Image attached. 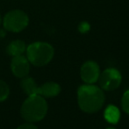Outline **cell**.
Listing matches in <instances>:
<instances>
[{"instance_id": "1", "label": "cell", "mask_w": 129, "mask_h": 129, "mask_svg": "<svg viewBox=\"0 0 129 129\" xmlns=\"http://www.w3.org/2000/svg\"><path fill=\"white\" fill-rule=\"evenodd\" d=\"M105 100V93L93 84L81 85L77 90V102L80 109L87 113H94L102 108Z\"/></svg>"}, {"instance_id": "2", "label": "cell", "mask_w": 129, "mask_h": 129, "mask_svg": "<svg viewBox=\"0 0 129 129\" xmlns=\"http://www.w3.org/2000/svg\"><path fill=\"white\" fill-rule=\"evenodd\" d=\"M48 103L39 94L30 95L21 105V116L27 122H38L45 118L48 112Z\"/></svg>"}, {"instance_id": "3", "label": "cell", "mask_w": 129, "mask_h": 129, "mask_svg": "<svg viewBox=\"0 0 129 129\" xmlns=\"http://www.w3.org/2000/svg\"><path fill=\"white\" fill-rule=\"evenodd\" d=\"M26 58L29 62L37 67L47 65L54 57V48L47 42L37 41L26 47Z\"/></svg>"}, {"instance_id": "4", "label": "cell", "mask_w": 129, "mask_h": 129, "mask_svg": "<svg viewBox=\"0 0 129 129\" xmlns=\"http://www.w3.org/2000/svg\"><path fill=\"white\" fill-rule=\"evenodd\" d=\"M29 18L21 10H12L7 12L3 19L4 28L9 32L19 33L28 26Z\"/></svg>"}, {"instance_id": "5", "label": "cell", "mask_w": 129, "mask_h": 129, "mask_svg": "<svg viewBox=\"0 0 129 129\" xmlns=\"http://www.w3.org/2000/svg\"><path fill=\"white\" fill-rule=\"evenodd\" d=\"M98 81L101 89L111 91L119 88L122 81V77L118 70L114 68H109L100 73Z\"/></svg>"}, {"instance_id": "6", "label": "cell", "mask_w": 129, "mask_h": 129, "mask_svg": "<svg viewBox=\"0 0 129 129\" xmlns=\"http://www.w3.org/2000/svg\"><path fill=\"white\" fill-rule=\"evenodd\" d=\"M100 75V69L97 62L93 61H87L82 65L80 76L85 83L93 84L99 80Z\"/></svg>"}, {"instance_id": "7", "label": "cell", "mask_w": 129, "mask_h": 129, "mask_svg": "<svg viewBox=\"0 0 129 129\" xmlns=\"http://www.w3.org/2000/svg\"><path fill=\"white\" fill-rule=\"evenodd\" d=\"M11 70L15 77L23 78L28 76L30 71V62L28 59L23 54L14 56L12 57V62H11Z\"/></svg>"}, {"instance_id": "8", "label": "cell", "mask_w": 129, "mask_h": 129, "mask_svg": "<svg viewBox=\"0 0 129 129\" xmlns=\"http://www.w3.org/2000/svg\"><path fill=\"white\" fill-rule=\"evenodd\" d=\"M61 92V86L54 82H48L39 86L38 94L43 98H54Z\"/></svg>"}, {"instance_id": "9", "label": "cell", "mask_w": 129, "mask_h": 129, "mask_svg": "<svg viewBox=\"0 0 129 129\" xmlns=\"http://www.w3.org/2000/svg\"><path fill=\"white\" fill-rule=\"evenodd\" d=\"M7 53L10 54L11 56L14 57V56H19L22 55L26 50V46L25 42L20 40H16L10 43L7 46Z\"/></svg>"}, {"instance_id": "10", "label": "cell", "mask_w": 129, "mask_h": 129, "mask_svg": "<svg viewBox=\"0 0 129 129\" xmlns=\"http://www.w3.org/2000/svg\"><path fill=\"white\" fill-rule=\"evenodd\" d=\"M20 86L22 88L23 91L28 96L38 94V88L39 86L37 85L36 82L33 77H25L22 78L20 82Z\"/></svg>"}, {"instance_id": "11", "label": "cell", "mask_w": 129, "mask_h": 129, "mask_svg": "<svg viewBox=\"0 0 129 129\" xmlns=\"http://www.w3.org/2000/svg\"><path fill=\"white\" fill-rule=\"evenodd\" d=\"M104 116H105V119H106L107 122L111 123V124H117L119 120V118H120V112L116 106L109 105L105 109V112H104Z\"/></svg>"}, {"instance_id": "12", "label": "cell", "mask_w": 129, "mask_h": 129, "mask_svg": "<svg viewBox=\"0 0 129 129\" xmlns=\"http://www.w3.org/2000/svg\"><path fill=\"white\" fill-rule=\"evenodd\" d=\"M10 93V89L9 86L5 81L0 79V102L5 101L8 98Z\"/></svg>"}, {"instance_id": "13", "label": "cell", "mask_w": 129, "mask_h": 129, "mask_svg": "<svg viewBox=\"0 0 129 129\" xmlns=\"http://www.w3.org/2000/svg\"><path fill=\"white\" fill-rule=\"evenodd\" d=\"M121 105L122 109L126 113L129 114V90H126L121 99Z\"/></svg>"}, {"instance_id": "14", "label": "cell", "mask_w": 129, "mask_h": 129, "mask_svg": "<svg viewBox=\"0 0 129 129\" xmlns=\"http://www.w3.org/2000/svg\"><path fill=\"white\" fill-rule=\"evenodd\" d=\"M90 25L88 24L87 22L83 21V22H81L79 24V26H78V29L81 33L84 34V33H87L88 31H90Z\"/></svg>"}, {"instance_id": "15", "label": "cell", "mask_w": 129, "mask_h": 129, "mask_svg": "<svg viewBox=\"0 0 129 129\" xmlns=\"http://www.w3.org/2000/svg\"><path fill=\"white\" fill-rule=\"evenodd\" d=\"M17 129H38L37 126L35 125H34L31 122H27L25 124H22L21 126H19Z\"/></svg>"}, {"instance_id": "16", "label": "cell", "mask_w": 129, "mask_h": 129, "mask_svg": "<svg viewBox=\"0 0 129 129\" xmlns=\"http://www.w3.org/2000/svg\"><path fill=\"white\" fill-rule=\"evenodd\" d=\"M5 36V31L4 29H0V39L4 38Z\"/></svg>"}, {"instance_id": "17", "label": "cell", "mask_w": 129, "mask_h": 129, "mask_svg": "<svg viewBox=\"0 0 129 129\" xmlns=\"http://www.w3.org/2000/svg\"><path fill=\"white\" fill-rule=\"evenodd\" d=\"M1 22H2V18H1V16H0V25H1Z\"/></svg>"}, {"instance_id": "18", "label": "cell", "mask_w": 129, "mask_h": 129, "mask_svg": "<svg viewBox=\"0 0 129 129\" xmlns=\"http://www.w3.org/2000/svg\"><path fill=\"white\" fill-rule=\"evenodd\" d=\"M106 129H115V128H113V127H108V128H106Z\"/></svg>"}]
</instances>
